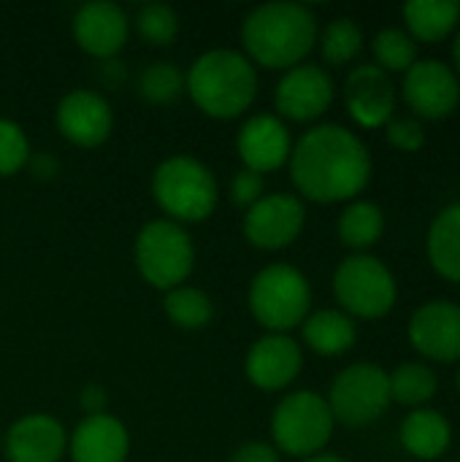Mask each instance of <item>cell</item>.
Returning <instances> with one entry per match:
<instances>
[{"label": "cell", "instance_id": "6da1fadb", "mask_svg": "<svg viewBox=\"0 0 460 462\" xmlns=\"http://www.w3.org/2000/svg\"><path fill=\"white\" fill-rule=\"evenodd\" d=\"M287 162L296 189L314 203L352 200L371 179V154L366 143L342 125H317L306 130Z\"/></svg>", "mask_w": 460, "mask_h": 462}, {"label": "cell", "instance_id": "7a4b0ae2", "mask_svg": "<svg viewBox=\"0 0 460 462\" xmlns=\"http://www.w3.org/2000/svg\"><path fill=\"white\" fill-rule=\"evenodd\" d=\"M241 43L252 65L290 70L317 43V16L309 5L274 0L252 8L241 24Z\"/></svg>", "mask_w": 460, "mask_h": 462}, {"label": "cell", "instance_id": "3957f363", "mask_svg": "<svg viewBox=\"0 0 460 462\" xmlns=\"http://www.w3.org/2000/svg\"><path fill=\"white\" fill-rule=\"evenodd\" d=\"M184 92L206 116L236 119L258 95V70L236 49H209L184 73Z\"/></svg>", "mask_w": 460, "mask_h": 462}, {"label": "cell", "instance_id": "277c9868", "mask_svg": "<svg viewBox=\"0 0 460 462\" xmlns=\"http://www.w3.org/2000/svg\"><path fill=\"white\" fill-rule=\"evenodd\" d=\"M152 198L171 222L187 225L203 222L214 214L220 189L209 165L190 154H174L155 168Z\"/></svg>", "mask_w": 460, "mask_h": 462}, {"label": "cell", "instance_id": "5b68a950", "mask_svg": "<svg viewBox=\"0 0 460 462\" xmlns=\"http://www.w3.org/2000/svg\"><path fill=\"white\" fill-rule=\"evenodd\" d=\"M312 306V287L309 279L287 265L271 263L260 268L249 284V309L252 317L268 333H287L309 317Z\"/></svg>", "mask_w": 460, "mask_h": 462}, {"label": "cell", "instance_id": "8992f818", "mask_svg": "<svg viewBox=\"0 0 460 462\" xmlns=\"http://www.w3.org/2000/svg\"><path fill=\"white\" fill-rule=\"evenodd\" d=\"M136 268L155 290H176L195 268V246L184 225L152 219L141 227L133 246Z\"/></svg>", "mask_w": 460, "mask_h": 462}, {"label": "cell", "instance_id": "52a82bcc", "mask_svg": "<svg viewBox=\"0 0 460 462\" xmlns=\"http://www.w3.org/2000/svg\"><path fill=\"white\" fill-rule=\"evenodd\" d=\"M333 414L328 401L312 390H298L285 395L271 417V436L277 452L290 457H314L325 449L333 436Z\"/></svg>", "mask_w": 460, "mask_h": 462}, {"label": "cell", "instance_id": "ba28073f", "mask_svg": "<svg viewBox=\"0 0 460 462\" xmlns=\"http://www.w3.org/2000/svg\"><path fill=\"white\" fill-rule=\"evenodd\" d=\"M333 295L347 317L380 319L396 306V279L390 268L371 254H352L333 273Z\"/></svg>", "mask_w": 460, "mask_h": 462}, {"label": "cell", "instance_id": "9c48e42d", "mask_svg": "<svg viewBox=\"0 0 460 462\" xmlns=\"http://www.w3.org/2000/svg\"><path fill=\"white\" fill-rule=\"evenodd\" d=\"M325 401L336 422L347 428H363L388 411L390 379L374 363H355L333 379Z\"/></svg>", "mask_w": 460, "mask_h": 462}, {"label": "cell", "instance_id": "30bf717a", "mask_svg": "<svg viewBox=\"0 0 460 462\" xmlns=\"http://www.w3.org/2000/svg\"><path fill=\"white\" fill-rule=\"evenodd\" d=\"M306 225V206L301 198L287 192L263 195L244 214V238L263 249L277 252L290 246Z\"/></svg>", "mask_w": 460, "mask_h": 462}, {"label": "cell", "instance_id": "8fae6325", "mask_svg": "<svg viewBox=\"0 0 460 462\" xmlns=\"http://www.w3.org/2000/svg\"><path fill=\"white\" fill-rule=\"evenodd\" d=\"M333 79L325 68L301 62L279 79L274 89L277 111L293 122H312L323 116L333 103Z\"/></svg>", "mask_w": 460, "mask_h": 462}, {"label": "cell", "instance_id": "7c38bea8", "mask_svg": "<svg viewBox=\"0 0 460 462\" xmlns=\"http://www.w3.org/2000/svg\"><path fill=\"white\" fill-rule=\"evenodd\" d=\"M404 100L426 119H445L460 103V81L455 70L442 60H418L404 73Z\"/></svg>", "mask_w": 460, "mask_h": 462}, {"label": "cell", "instance_id": "4fadbf2b", "mask_svg": "<svg viewBox=\"0 0 460 462\" xmlns=\"http://www.w3.org/2000/svg\"><path fill=\"white\" fill-rule=\"evenodd\" d=\"M54 122L65 141L81 149H95L108 141L114 130V111L100 92L73 89L57 103Z\"/></svg>", "mask_w": 460, "mask_h": 462}, {"label": "cell", "instance_id": "5bb4252c", "mask_svg": "<svg viewBox=\"0 0 460 462\" xmlns=\"http://www.w3.org/2000/svg\"><path fill=\"white\" fill-rule=\"evenodd\" d=\"M130 35V19L119 3L89 0L73 14V38L81 51L98 60H114Z\"/></svg>", "mask_w": 460, "mask_h": 462}, {"label": "cell", "instance_id": "9a60e30c", "mask_svg": "<svg viewBox=\"0 0 460 462\" xmlns=\"http://www.w3.org/2000/svg\"><path fill=\"white\" fill-rule=\"evenodd\" d=\"M412 346L434 363L460 360V306L453 300H428L409 319Z\"/></svg>", "mask_w": 460, "mask_h": 462}, {"label": "cell", "instance_id": "2e32d148", "mask_svg": "<svg viewBox=\"0 0 460 462\" xmlns=\"http://www.w3.org/2000/svg\"><path fill=\"white\" fill-rule=\"evenodd\" d=\"M301 365H304V352L287 333H268L258 338L244 360L247 379L266 393L290 387L301 374Z\"/></svg>", "mask_w": 460, "mask_h": 462}, {"label": "cell", "instance_id": "e0dca14e", "mask_svg": "<svg viewBox=\"0 0 460 462\" xmlns=\"http://www.w3.org/2000/svg\"><path fill=\"white\" fill-rule=\"evenodd\" d=\"M236 152L244 168L263 176L268 171L282 168L290 160V152H293L290 130L274 114H255L241 125L236 135Z\"/></svg>", "mask_w": 460, "mask_h": 462}, {"label": "cell", "instance_id": "ac0fdd59", "mask_svg": "<svg viewBox=\"0 0 460 462\" xmlns=\"http://www.w3.org/2000/svg\"><path fill=\"white\" fill-rule=\"evenodd\" d=\"M344 103L361 127H382L396 108V87L380 65H358L344 81Z\"/></svg>", "mask_w": 460, "mask_h": 462}, {"label": "cell", "instance_id": "d6986e66", "mask_svg": "<svg viewBox=\"0 0 460 462\" xmlns=\"http://www.w3.org/2000/svg\"><path fill=\"white\" fill-rule=\"evenodd\" d=\"M65 449L68 433L49 414H27L5 433L8 462H60Z\"/></svg>", "mask_w": 460, "mask_h": 462}, {"label": "cell", "instance_id": "ffe728a7", "mask_svg": "<svg viewBox=\"0 0 460 462\" xmlns=\"http://www.w3.org/2000/svg\"><path fill=\"white\" fill-rule=\"evenodd\" d=\"M127 452V428L111 414L84 417L68 441V455L73 462H125Z\"/></svg>", "mask_w": 460, "mask_h": 462}, {"label": "cell", "instance_id": "44dd1931", "mask_svg": "<svg viewBox=\"0 0 460 462\" xmlns=\"http://www.w3.org/2000/svg\"><path fill=\"white\" fill-rule=\"evenodd\" d=\"M401 444L418 460H437L453 444V425L442 411L415 409L401 422Z\"/></svg>", "mask_w": 460, "mask_h": 462}, {"label": "cell", "instance_id": "7402d4cb", "mask_svg": "<svg viewBox=\"0 0 460 462\" xmlns=\"http://www.w3.org/2000/svg\"><path fill=\"white\" fill-rule=\"evenodd\" d=\"M301 330H304L306 346L323 357H339V355L350 352L358 341V328H355L352 317H347L344 311H336V309H323V311L309 314L304 319Z\"/></svg>", "mask_w": 460, "mask_h": 462}, {"label": "cell", "instance_id": "603a6c76", "mask_svg": "<svg viewBox=\"0 0 460 462\" xmlns=\"http://www.w3.org/2000/svg\"><path fill=\"white\" fill-rule=\"evenodd\" d=\"M428 260L439 276L460 284V203L442 208L428 230Z\"/></svg>", "mask_w": 460, "mask_h": 462}, {"label": "cell", "instance_id": "cb8c5ba5", "mask_svg": "<svg viewBox=\"0 0 460 462\" xmlns=\"http://www.w3.org/2000/svg\"><path fill=\"white\" fill-rule=\"evenodd\" d=\"M404 22L412 38L437 43L447 38L460 22L458 0H412L404 5Z\"/></svg>", "mask_w": 460, "mask_h": 462}, {"label": "cell", "instance_id": "d4e9b609", "mask_svg": "<svg viewBox=\"0 0 460 462\" xmlns=\"http://www.w3.org/2000/svg\"><path fill=\"white\" fill-rule=\"evenodd\" d=\"M336 230H339V238L344 246L358 249L363 254V249H369L380 241V236L385 230V214L371 200H352L342 211Z\"/></svg>", "mask_w": 460, "mask_h": 462}, {"label": "cell", "instance_id": "484cf974", "mask_svg": "<svg viewBox=\"0 0 460 462\" xmlns=\"http://www.w3.org/2000/svg\"><path fill=\"white\" fill-rule=\"evenodd\" d=\"M163 309H165V317L171 319V325H176L182 330H203L214 317L211 298L203 290L184 287V284L165 292Z\"/></svg>", "mask_w": 460, "mask_h": 462}, {"label": "cell", "instance_id": "4316f807", "mask_svg": "<svg viewBox=\"0 0 460 462\" xmlns=\"http://www.w3.org/2000/svg\"><path fill=\"white\" fill-rule=\"evenodd\" d=\"M388 379H390V401L401 406L418 409L428 403L439 390V379L434 368H428L426 363H401L393 374H388Z\"/></svg>", "mask_w": 460, "mask_h": 462}, {"label": "cell", "instance_id": "83f0119b", "mask_svg": "<svg viewBox=\"0 0 460 462\" xmlns=\"http://www.w3.org/2000/svg\"><path fill=\"white\" fill-rule=\"evenodd\" d=\"M363 49V30L350 16H336L320 35V51L328 65H344L355 60Z\"/></svg>", "mask_w": 460, "mask_h": 462}, {"label": "cell", "instance_id": "f1b7e54d", "mask_svg": "<svg viewBox=\"0 0 460 462\" xmlns=\"http://www.w3.org/2000/svg\"><path fill=\"white\" fill-rule=\"evenodd\" d=\"M136 84L138 95L152 106H168L184 95V73L174 62H149Z\"/></svg>", "mask_w": 460, "mask_h": 462}, {"label": "cell", "instance_id": "f546056e", "mask_svg": "<svg viewBox=\"0 0 460 462\" xmlns=\"http://www.w3.org/2000/svg\"><path fill=\"white\" fill-rule=\"evenodd\" d=\"M371 49H374V57L385 73L388 70H401L407 73L415 62H418V43L409 32H404L401 27H385L374 35L371 41Z\"/></svg>", "mask_w": 460, "mask_h": 462}, {"label": "cell", "instance_id": "4dcf8cb0", "mask_svg": "<svg viewBox=\"0 0 460 462\" xmlns=\"http://www.w3.org/2000/svg\"><path fill=\"white\" fill-rule=\"evenodd\" d=\"M136 30L152 46H168L179 32V14L168 3H144L136 11Z\"/></svg>", "mask_w": 460, "mask_h": 462}, {"label": "cell", "instance_id": "1f68e13d", "mask_svg": "<svg viewBox=\"0 0 460 462\" xmlns=\"http://www.w3.org/2000/svg\"><path fill=\"white\" fill-rule=\"evenodd\" d=\"M30 141L24 135V130L0 116V176H14L19 173L27 160H30Z\"/></svg>", "mask_w": 460, "mask_h": 462}, {"label": "cell", "instance_id": "d6a6232c", "mask_svg": "<svg viewBox=\"0 0 460 462\" xmlns=\"http://www.w3.org/2000/svg\"><path fill=\"white\" fill-rule=\"evenodd\" d=\"M266 195V179L249 168H241L233 173L230 179V200L239 206V208H249L255 206L260 198Z\"/></svg>", "mask_w": 460, "mask_h": 462}, {"label": "cell", "instance_id": "836d02e7", "mask_svg": "<svg viewBox=\"0 0 460 462\" xmlns=\"http://www.w3.org/2000/svg\"><path fill=\"white\" fill-rule=\"evenodd\" d=\"M388 141L401 152H420L426 143V130L418 119H390L388 125Z\"/></svg>", "mask_w": 460, "mask_h": 462}, {"label": "cell", "instance_id": "e575fe53", "mask_svg": "<svg viewBox=\"0 0 460 462\" xmlns=\"http://www.w3.org/2000/svg\"><path fill=\"white\" fill-rule=\"evenodd\" d=\"M230 462H279V452H277V447H271V444L247 441V444H241V447L230 455Z\"/></svg>", "mask_w": 460, "mask_h": 462}, {"label": "cell", "instance_id": "d590c367", "mask_svg": "<svg viewBox=\"0 0 460 462\" xmlns=\"http://www.w3.org/2000/svg\"><path fill=\"white\" fill-rule=\"evenodd\" d=\"M35 179H52L57 171H60V162L54 154H46V152H38V154H30L27 165H24Z\"/></svg>", "mask_w": 460, "mask_h": 462}, {"label": "cell", "instance_id": "8d00e7d4", "mask_svg": "<svg viewBox=\"0 0 460 462\" xmlns=\"http://www.w3.org/2000/svg\"><path fill=\"white\" fill-rule=\"evenodd\" d=\"M81 409L87 411V417L92 414H106V393L98 384H89L81 390Z\"/></svg>", "mask_w": 460, "mask_h": 462}, {"label": "cell", "instance_id": "74e56055", "mask_svg": "<svg viewBox=\"0 0 460 462\" xmlns=\"http://www.w3.org/2000/svg\"><path fill=\"white\" fill-rule=\"evenodd\" d=\"M304 462H347L344 457H339V455H314V457H306Z\"/></svg>", "mask_w": 460, "mask_h": 462}, {"label": "cell", "instance_id": "f35d334b", "mask_svg": "<svg viewBox=\"0 0 460 462\" xmlns=\"http://www.w3.org/2000/svg\"><path fill=\"white\" fill-rule=\"evenodd\" d=\"M453 57H455V68H458L460 73V30L458 35H455V43H453Z\"/></svg>", "mask_w": 460, "mask_h": 462}, {"label": "cell", "instance_id": "ab89813d", "mask_svg": "<svg viewBox=\"0 0 460 462\" xmlns=\"http://www.w3.org/2000/svg\"><path fill=\"white\" fill-rule=\"evenodd\" d=\"M458 393H460V371H458Z\"/></svg>", "mask_w": 460, "mask_h": 462}]
</instances>
